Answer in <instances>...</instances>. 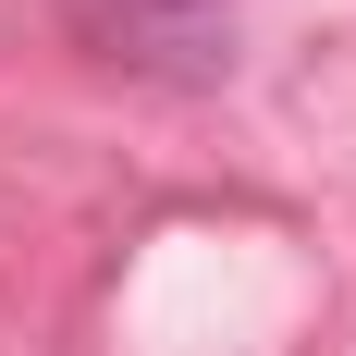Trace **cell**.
I'll list each match as a JSON object with an SVG mask.
<instances>
[{
    "label": "cell",
    "mask_w": 356,
    "mask_h": 356,
    "mask_svg": "<svg viewBox=\"0 0 356 356\" xmlns=\"http://www.w3.org/2000/svg\"><path fill=\"white\" fill-rule=\"evenodd\" d=\"M136 13H197V0H136Z\"/></svg>",
    "instance_id": "obj_1"
}]
</instances>
